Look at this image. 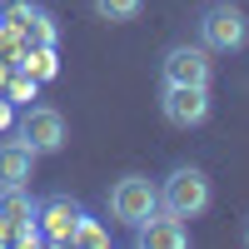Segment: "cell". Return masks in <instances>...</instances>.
<instances>
[{
	"instance_id": "cell-13",
	"label": "cell",
	"mask_w": 249,
	"mask_h": 249,
	"mask_svg": "<svg viewBox=\"0 0 249 249\" xmlns=\"http://www.w3.org/2000/svg\"><path fill=\"white\" fill-rule=\"evenodd\" d=\"M70 244H75V249H110V230L85 210V214H80V224H75V239H70Z\"/></svg>"
},
{
	"instance_id": "cell-14",
	"label": "cell",
	"mask_w": 249,
	"mask_h": 249,
	"mask_svg": "<svg viewBox=\"0 0 249 249\" xmlns=\"http://www.w3.org/2000/svg\"><path fill=\"white\" fill-rule=\"evenodd\" d=\"M0 90H5V100H10V105H30V100H35V90H40V80L30 75V70H10V80H5V85H0Z\"/></svg>"
},
{
	"instance_id": "cell-15",
	"label": "cell",
	"mask_w": 249,
	"mask_h": 249,
	"mask_svg": "<svg viewBox=\"0 0 249 249\" xmlns=\"http://www.w3.org/2000/svg\"><path fill=\"white\" fill-rule=\"evenodd\" d=\"M144 10V0H95V15L110 20V25H124V20H135Z\"/></svg>"
},
{
	"instance_id": "cell-10",
	"label": "cell",
	"mask_w": 249,
	"mask_h": 249,
	"mask_svg": "<svg viewBox=\"0 0 249 249\" xmlns=\"http://www.w3.org/2000/svg\"><path fill=\"white\" fill-rule=\"evenodd\" d=\"M35 150L25 140H5L0 144V190H15V184H30V175H35Z\"/></svg>"
},
{
	"instance_id": "cell-7",
	"label": "cell",
	"mask_w": 249,
	"mask_h": 249,
	"mask_svg": "<svg viewBox=\"0 0 249 249\" xmlns=\"http://www.w3.org/2000/svg\"><path fill=\"white\" fill-rule=\"evenodd\" d=\"M160 65H164V85H210L214 80V60L204 45H170Z\"/></svg>"
},
{
	"instance_id": "cell-17",
	"label": "cell",
	"mask_w": 249,
	"mask_h": 249,
	"mask_svg": "<svg viewBox=\"0 0 249 249\" xmlns=\"http://www.w3.org/2000/svg\"><path fill=\"white\" fill-rule=\"evenodd\" d=\"M244 239H249V234H244Z\"/></svg>"
},
{
	"instance_id": "cell-3",
	"label": "cell",
	"mask_w": 249,
	"mask_h": 249,
	"mask_svg": "<svg viewBox=\"0 0 249 249\" xmlns=\"http://www.w3.org/2000/svg\"><path fill=\"white\" fill-rule=\"evenodd\" d=\"M80 214H85V204H80V199H70V195H45V199L35 204V224H40V239H45L50 249H70Z\"/></svg>"
},
{
	"instance_id": "cell-9",
	"label": "cell",
	"mask_w": 249,
	"mask_h": 249,
	"mask_svg": "<svg viewBox=\"0 0 249 249\" xmlns=\"http://www.w3.org/2000/svg\"><path fill=\"white\" fill-rule=\"evenodd\" d=\"M135 244L140 249H184L190 244V224L170 210H155L144 224H135Z\"/></svg>"
},
{
	"instance_id": "cell-8",
	"label": "cell",
	"mask_w": 249,
	"mask_h": 249,
	"mask_svg": "<svg viewBox=\"0 0 249 249\" xmlns=\"http://www.w3.org/2000/svg\"><path fill=\"white\" fill-rule=\"evenodd\" d=\"M160 110H164V120H170V124L195 130V124L210 120V85H164Z\"/></svg>"
},
{
	"instance_id": "cell-5",
	"label": "cell",
	"mask_w": 249,
	"mask_h": 249,
	"mask_svg": "<svg viewBox=\"0 0 249 249\" xmlns=\"http://www.w3.org/2000/svg\"><path fill=\"white\" fill-rule=\"evenodd\" d=\"M0 20H5V25L20 35V45H55V20L40 10V5H30V0H0Z\"/></svg>"
},
{
	"instance_id": "cell-12",
	"label": "cell",
	"mask_w": 249,
	"mask_h": 249,
	"mask_svg": "<svg viewBox=\"0 0 249 249\" xmlns=\"http://www.w3.org/2000/svg\"><path fill=\"white\" fill-rule=\"evenodd\" d=\"M15 65H20V70H30L40 85H50V80L60 75V55H55V45H30V50H20Z\"/></svg>"
},
{
	"instance_id": "cell-2",
	"label": "cell",
	"mask_w": 249,
	"mask_h": 249,
	"mask_svg": "<svg viewBox=\"0 0 249 249\" xmlns=\"http://www.w3.org/2000/svg\"><path fill=\"white\" fill-rule=\"evenodd\" d=\"M199 45L204 50H219V55H234L249 45V15L234 5H204L199 10Z\"/></svg>"
},
{
	"instance_id": "cell-16",
	"label": "cell",
	"mask_w": 249,
	"mask_h": 249,
	"mask_svg": "<svg viewBox=\"0 0 249 249\" xmlns=\"http://www.w3.org/2000/svg\"><path fill=\"white\" fill-rule=\"evenodd\" d=\"M0 244H10V230H5V224H0Z\"/></svg>"
},
{
	"instance_id": "cell-6",
	"label": "cell",
	"mask_w": 249,
	"mask_h": 249,
	"mask_svg": "<svg viewBox=\"0 0 249 249\" xmlns=\"http://www.w3.org/2000/svg\"><path fill=\"white\" fill-rule=\"evenodd\" d=\"M20 140H25L35 155H55L60 144H65V115L55 105H25V115H20Z\"/></svg>"
},
{
	"instance_id": "cell-4",
	"label": "cell",
	"mask_w": 249,
	"mask_h": 249,
	"mask_svg": "<svg viewBox=\"0 0 249 249\" xmlns=\"http://www.w3.org/2000/svg\"><path fill=\"white\" fill-rule=\"evenodd\" d=\"M160 210V184H150L144 175H124L115 179V190H110V214L120 224H144Z\"/></svg>"
},
{
	"instance_id": "cell-11",
	"label": "cell",
	"mask_w": 249,
	"mask_h": 249,
	"mask_svg": "<svg viewBox=\"0 0 249 249\" xmlns=\"http://www.w3.org/2000/svg\"><path fill=\"white\" fill-rule=\"evenodd\" d=\"M35 219V199L25 195V184H15V190H0V224L15 234L20 224H30Z\"/></svg>"
},
{
	"instance_id": "cell-1",
	"label": "cell",
	"mask_w": 249,
	"mask_h": 249,
	"mask_svg": "<svg viewBox=\"0 0 249 249\" xmlns=\"http://www.w3.org/2000/svg\"><path fill=\"white\" fill-rule=\"evenodd\" d=\"M210 199H214L210 175L195 170V164H179V170H170V175H164V184H160V210H170V214H179V219L204 214V210H210Z\"/></svg>"
}]
</instances>
